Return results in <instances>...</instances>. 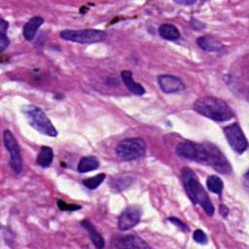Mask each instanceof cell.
Listing matches in <instances>:
<instances>
[{
    "label": "cell",
    "mask_w": 249,
    "mask_h": 249,
    "mask_svg": "<svg viewBox=\"0 0 249 249\" xmlns=\"http://www.w3.org/2000/svg\"><path fill=\"white\" fill-rule=\"evenodd\" d=\"M194 110L216 122H227L233 118L232 109L224 100L214 96H202L194 103Z\"/></svg>",
    "instance_id": "3"
},
{
    "label": "cell",
    "mask_w": 249,
    "mask_h": 249,
    "mask_svg": "<svg viewBox=\"0 0 249 249\" xmlns=\"http://www.w3.org/2000/svg\"><path fill=\"white\" fill-rule=\"evenodd\" d=\"M118 246L124 248H137V249H147L150 245L146 243L142 238L135 234H128L122 236L118 239Z\"/></svg>",
    "instance_id": "11"
},
{
    "label": "cell",
    "mask_w": 249,
    "mask_h": 249,
    "mask_svg": "<svg viewBox=\"0 0 249 249\" xmlns=\"http://www.w3.org/2000/svg\"><path fill=\"white\" fill-rule=\"evenodd\" d=\"M10 45V40L6 34H0V51L4 52Z\"/></svg>",
    "instance_id": "25"
},
{
    "label": "cell",
    "mask_w": 249,
    "mask_h": 249,
    "mask_svg": "<svg viewBox=\"0 0 249 249\" xmlns=\"http://www.w3.org/2000/svg\"><path fill=\"white\" fill-rule=\"evenodd\" d=\"M9 27V23L8 21H6L5 19H1L0 20V33L1 34H6V30L8 29Z\"/></svg>",
    "instance_id": "26"
},
{
    "label": "cell",
    "mask_w": 249,
    "mask_h": 249,
    "mask_svg": "<svg viewBox=\"0 0 249 249\" xmlns=\"http://www.w3.org/2000/svg\"><path fill=\"white\" fill-rule=\"evenodd\" d=\"M220 214H221L224 218H226V217L228 216V214H229V208H228L226 205L221 204V205H220Z\"/></svg>",
    "instance_id": "27"
},
{
    "label": "cell",
    "mask_w": 249,
    "mask_h": 249,
    "mask_svg": "<svg viewBox=\"0 0 249 249\" xmlns=\"http://www.w3.org/2000/svg\"><path fill=\"white\" fill-rule=\"evenodd\" d=\"M133 182V177L128 174H120L117 175L116 177L112 178L110 182V187L113 192L119 193L122 192L123 190L128 188L131 183Z\"/></svg>",
    "instance_id": "16"
},
{
    "label": "cell",
    "mask_w": 249,
    "mask_h": 249,
    "mask_svg": "<svg viewBox=\"0 0 249 249\" xmlns=\"http://www.w3.org/2000/svg\"><path fill=\"white\" fill-rule=\"evenodd\" d=\"M196 44L203 51L211 52V53L220 52L224 48V45L218 39L213 38L211 36H207V35L198 37L196 39Z\"/></svg>",
    "instance_id": "12"
},
{
    "label": "cell",
    "mask_w": 249,
    "mask_h": 249,
    "mask_svg": "<svg viewBox=\"0 0 249 249\" xmlns=\"http://www.w3.org/2000/svg\"><path fill=\"white\" fill-rule=\"evenodd\" d=\"M121 78L124 86L135 95H143L145 93V89L142 85L138 84L133 80L132 73L129 70H124L121 73Z\"/></svg>",
    "instance_id": "14"
},
{
    "label": "cell",
    "mask_w": 249,
    "mask_h": 249,
    "mask_svg": "<svg viewBox=\"0 0 249 249\" xmlns=\"http://www.w3.org/2000/svg\"><path fill=\"white\" fill-rule=\"evenodd\" d=\"M44 23V18L42 17L36 16L32 18H30L23 26L22 29V34L25 40L27 41H31L34 39L36 32L38 30V28Z\"/></svg>",
    "instance_id": "13"
},
{
    "label": "cell",
    "mask_w": 249,
    "mask_h": 249,
    "mask_svg": "<svg viewBox=\"0 0 249 249\" xmlns=\"http://www.w3.org/2000/svg\"><path fill=\"white\" fill-rule=\"evenodd\" d=\"M181 179L185 191L193 203L201 206L208 216H213L214 205L194 171L190 167H184L181 171Z\"/></svg>",
    "instance_id": "2"
},
{
    "label": "cell",
    "mask_w": 249,
    "mask_h": 249,
    "mask_svg": "<svg viewBox=\"0 0 249 249\" xmlns=\"http://www.w3.org/2000/svg\"><path fill=\"white\" fill-rule=\"evenodd\" d=\"M206 186L208 190L218 196L222 195L224 189L223 180L217 175H210L206 179Z\"/></svg>",
    "instance_id": "20"
},
{
    "label": "cell",
    "mask_w": 249,
    "mask_h": 249,
    "mask_svg": "<svg viewBox=\"0 0 249 249\" xmlns=\"http://www.w3.org/2000/svg\"><path fill=\"white\" fill-rule=\"evenodd\" d=\"M21 112L25 116L28 124L38 132L51 137H55L57 135L56 128L41 108L27 104L21 108Z\"/></svg>",
    "instance_id": "4"
},
{
    "label": "cell",
    "mask_w": 249,
    "mask_h": 249,
    "mask_svg": "<svg viewBox=\"0 0 249 249\" xmlns=\"http://www.w3.org/2000/svg\"><path fill=\"white\" fill-rule=\"evenodd\" d=\"M193 238L196 242H197L199 244H205V243H207V240H208L206 233L199 229L195 231V232L193 234Z\"/></svg>",
    "instance_id": "22"
},
{
    "label": "cell",
    "mask_w": 249,
    "mask_h": 249,
    "mask_svg": "<svg viewBox=\"0 0 249 249\" xmlns=\"http://www.w3.org/2000/svg\"><path fill=\"white\" fill-rule=\"evenodd\" d=\"M3 141L6 149L10 153V166L12 170L18 174L22 169V159L20 149L17 139L10 130H5L3 133Z\"/></svg>",
    "instance_id": "8"
},
{
    "label": "cell",
    "mask_w": 249,
    "mask_h": 249,
    "mask_svg": "<svg viewBox=\"0 0 249 249\" xmlns=\"http://www.w3.org/2000/svg\"><path fill=\"white\" fill-rule=\"evenodd\" d=\"M175 3L177 4H180V5H193V4H196V0H191V1H186V0H183V1H175Z\"/></svg>",
    "instance_id": "28"
},
{
    "label": "cell",
    "mask_w": 249,
    "mask_h": 249,
    "mask_svg": "<svg viewBox=\"0 0 249 249\" xmlns=\"http://www.w3.org/2000/svg\"><path fill=\"white\" fill-rule=\"evenodd\" d=\"M98 166H99L98 160L93 156H88V157H83L80 160L77 169L80 173H86V172L97 169Z\"/></svg>",
    "instance_id": "18"
},
{
    "label": "cell",
    "mask_w": 249,
    "mask_h": 249,
    "mask_svg": "<svg viewBox=\"0 0 249 249\" xmlns=\"http://www.w3.org/2000/svg\"><path fill=\"white\" fill-rule=\"evenodd\" d=\"M142 210L138 205L127 206L119 216L118 228L120 231H128L136 226L141 218Z\"/></svg>",
    "instance_id": "9"
},
{
    "label": "cell",
    "mask_w": 249,
    "mask_h": 249,
    "mask_svg": "<svg viewBox=\"0 0 249 249\" xmlns=\"http://www.w3.org/2000/svg\"><path fill=\"white\" fill-rule=\"evenodd\" d=\"M105 178H106V175L104 173H99L93 177H89L84 179L82 183L89 190H94L105 180Z\"/></svg>",
    "instance_id": "21"
},
{
    "label": "cell",
    "mask_w": 249,
    "mask_h": 249,
    "mask_svg": "<svg viewBox=\"0 0 249 249\" xmlns=\"http://www.w3.org/2000/svg\"><path fill=\"white\" fill-rule=\"evenodd\" d=\"M244 180H245V181H247V172H246V173H245V175H244ZM245 186H246V188H248V185H247V183L245 184Z\"/></svg>",
    "instance_id": "29"
},
{
    "label": "cell",
    "mask_w": 249,
    "mask_h": 249,
    "mask_svg": "<svg viewBox=\"0 0 249 249\" xmlns=\"http://www.w3.org/2000/svg\"><path fill=\"white\" fill-rule=\"evenodd\" d=\"M146 150L147 144L144 139L132 137L122 140L116 147V154L122 160L130 161L142 158Z\"/></svg>",
    "instance_id": "5"
},
{
    "label": "cell",
    "mask_w": 249,
    "mask_h": 249,
    "mask_svg": "<svg viewBox=\"0 0 249 249\" xmlns=\"http://www.w3.org/2000/svg\"><path fill=\"white\" fill-rule=\"evenodd\" d=\"M158 84L165 93L180 92L185 89V84L179 77L168 74L160 75L158 77Z\"/></svg>",
    "instance_id": "10"
},
{
    "label": "cell",
    "mask_w": 249,
    "mask_h": 249,
    "mask_svg": "<svg viewBox=\"0 0 249 249\" xmlns=\"http://www.w3.org/2000/svg\"><path fill=\"white\" fill-rule=\"evenodd\" d=\"M168 221L171 222L172 224H174L176 227H178L179 229H181V230L184 231H189V228L187 227V225L184 224L181 220H179V219L176 218V217H169V218H168Z\"/></svg>",
    "instance_id": "24"
},
{
    "label": "cell",
    "mask_w": 249,
    "mask_h": 249,
    "mask_svg": "<svg viewBox=\"0 0 249 249\" xmlns=\"http://www.w3.org/2000/svg\"><path fill=\"white\" fill-rule=\"evenodd\" d=\"M223 130L232 150H234L237 154H242L247 150L248 148L247 139L240 125L237 123H233L227 125L226 127H224Z\"/></svg>",
    "instance_id": "7"
},
{
    "label": "cell",
    "mask_w": 249,
    "mask_h": 249,
    "mask_svg": "<svg viewBox=\"0 0 249 249\" xmlns=\"http://www.w3.org/2000/svg\"><path fill=\"white\" fill-rule=\"evenodd\" d=\"M53 160V152L51 147L43 146L36 158V163L41 167H48Z\"/></svg>",
    "instance_id": "19"
},
{
    "label": "cell",
    "mask_w": 249,
    "mask_h": 249,
    "mask_svg": "<svg viewBox=\"0 0 249 249\" xmlns=\"http://www.w3.org/2000/svg\"><path fill=\"white\" fill-rule=\"evenodd\" d=\"M59 36L66 41L91 44L104 41L107 38V33L99 29H64L60 31Z\"/></svg>",
    "instance_id": "6"
},
{
    "label": "cell",
    "mask_w": 249,
    "mask_h": 249,
    "mask_svg": "<svg viewBox=\"0 0 249 249\" xmlns=\"http://www.w3.org/2000/svg\"><path fill=\"white\" fill-rule=\"evenodd\" d=\"M159 33L161 38L167 41L178 40L181 36L179 29L170 23H163L159 27Z\"/></svg>",
    "instance_id": "17"
},
{
    "label": "cell",
    "mask_w": 249,
    "mask_h": 249,
    "mask_svg": "<svg viewBox=\"0 0 249 249\" xmlns=\"http://www.w3.org/2000/svg\"><path fill=\"white\" fill-rule=\"evenodd\" d=\"M57 205H58V208L61 210V211H75V210H78L81 208L80 205H77V204H68L66 203L65 201L63 200H58L57 201Z\"/></svg>",
    "instance_id": "23"
},
{
    "label": "cell",
    "mask_w": 249,
    "mask_h": 249,
    "mask_svg": "<svg viewBox=\"0 0 249 249\" xmlns=\"http://www.w3.org/2000/svg\"><path fill=\"white\" fill-rule=\"evenodd\" d=\"M81 225L88 231L89 236L91 242L94 244L95 247L103 248L105 246V241H104L103 236L97 231L95 227L89 220H83L81 222Z\"/></svg>",
    "instance_id": "15"
},
{
    "label": "cell",
    "mask_w": 249,
    "mask_h": 249,
    "mask_svg": "<svg viewBox=\"0 0 249 249\" xmlns=\"http://www.w3.org/2000/svg\"><path fill=\"white\" fill-rule=\"evenodd\" d=\"M176 154L186 160L210 165L222 174L231 172V166L223 152L214 144L195 143L193 141L180 142L176 147Z\"/></svg>",
    "instance_id": "1"
}]
</instances>
